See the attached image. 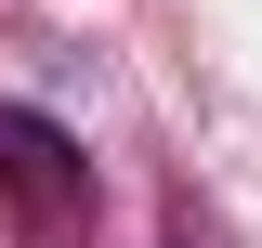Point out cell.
<instances>
[{
    "instance_id": "cell-2",
    "label": "cell",
    "mask_w": 262,
    "mask_h": 248,
    "mask_svg": "<svg viewBox=\"0 0 262 248\" xmlns=\"http://www.w3.org/2000/svg\"><path fill=\"white\" fill-rule=\"evenodd\" d=\"M158 248H210V235H196V222H184V209H170V235H158Z\"/></svg>"
},
{
    "instance_id": "cell-1",
    "label": "cell",
    "mask_w": 262,
    "mask_h": 248,
    "mask_svg": "<svg viewBox=\"0 0 262 248\" xmlns=\"http://www.w3.org/2000/svg\"><path fill=\"white\" fill-rule=\"evenodd\" d=\"M0 222L27 248H79V222H92V157L39 105H0Z\"/></svg>"
}]
</instances>
